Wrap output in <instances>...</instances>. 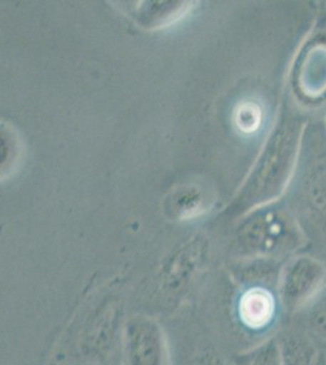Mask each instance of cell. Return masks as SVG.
<instances>
[{"label":"cell","instance_id":"14","mask_svg":"<svg viewBox=\"0 0 326 365\" xmlns=\"http://www.w3.org/2000/svg\"><path fill=\"white\" fill-rule=\"evenodd\" d=\"M55 365H66V364H63V363H58V364H55Z\"/></svg>","mask_w":326,"mask_h":365},{"label":"cell","instance_id":"11","mask_svg":"<svg viewBox=\"0 0 326 365\" xmlns=\"http://www.w3.org/2000/svg\"><path fill=\"white\" fill-rule=\"evenodd\" d=\"M286 322L300 329L320 352H326V284L305 307Z\"/></svg>","mask_w":326,"mask_h":365},{"label":"cell","instance_id":"12","mask_svg":"<svg viewBox=\"0 0 326 365\" xmlns=\"http://www.w3.org/2000/svg\"><path fill=\"white\" fill-rule=\"evenodd\" d=\"M233 365H281V353L277 336L239 352L230 353Z\"/></svg>","mask_w":326,"mask_h":365},{"label":"cell","instance_id":"15","mask_svg":"<svg viewBox=\"0 0 326 365\" xmlns=\"http://www.w3.org/2000/svg\"><path fill=\"white\" fill-rule=\"evenodd\" d=\"M324 353V356H325V359H326V352H322Z\"/></svg>","mask_w":326,"mask_h":365},{"label":"cell","instance_id":"5","mask_svg":"<svg viewBox=\"0 0 326 365\" xmlns=\"http://www.w3.org/2000/svg\"><path fill=\"white\" fill-rule=\"evenodd\" d=\"M307 247L308 241L290 210L265 212L240 237V250L250 258L286 261Z\"/></svg>","mask_w":326,"mask_h":365},{"label":"cell","instance_id":"1","mask_svg":"<svg viewBox=\"0 0 326 365\" xmlns=\"http://www.w3.org/2000/svg\"><path fill=\"white\" fill-rule=\"evenodd\" d=\"M208 307V327L231 353L277 336L287 320L277 287L248 279L239 278L229 295L210 297Z\"/></svg>","mask_w":326,"mask_h":365},{"label":"cell","instance_id":"3","mask_svg":"<svg viewBox=\"0 0 326 365\" xmlns=\"http://www.w3.org/2000/svg\"><path fill=\"white\" fill-rule=\"evenodd\" d=\"M126 297H94L71 325L58 363L66 365H108L120 354L126 316Z\"/></svg>","mask_w":326,"mask_h":365},{"label":"cell","instance_id":"10","mask_svg":"<svg viewBox=\"0 0 326 365\" xmlns=\"http://www.w3.org/2000/svg\"><path fill=\"white\" fill-rule=\"evenodd\" d=\"M281 365H318L322 352L292 324L286 322L277 335Z\"/></svg>","mask_w":326,"mask_h":365},{"label":"cell","instance_id":"7","mask_svg":"<svg viewBox=\"0 0 326 365\" xmlns=\"http://www.w3.org/2000/svg\"><path fill=\"white\" fill-rule=\"evenodd\" d=\"M121 365H172L170 335L162 319L133 313L124 322L120 344Z\"/></svg>","mask_w":326,"mask_h":365},{"label":"cell","instance_id":"8","mask_svg":"<svg viewBox=\"0 0 326 365\" xmlns=\"http://www.w3.org/2000/svg\"><path fill=\"white\" fill-rule=\"evenodd\" d=\"M326 263L312 253L301 252L286 259L279 278V295L289 319L325 287Z\"/></svg>","mask_w":326,"mask_h":365},{"label":"cell","instance_id":"13","mask_svg":"<svg viewBox=\"0 0 326 365\" xmlns=\"http://www.w3.org/2000/svg\"><path fill=\"white\" fill-rule=\"evenodd\" d=\"M318 365H326L325 356H324V353L322 352V354H320V358H319Z\"/></svg>","mask_w":326,"mask_h":365},{"label":"cell","instance_id":"2","mask_svg":"<svg viewBox=\"0 0 326 365\" xmlns=\"http://www.w3.org/2000/svg\"><path fill=\"white\" fill-rule=\"evenodd\" d=\"M290 211L308 247L326 256V123H307L290 182Z\"/></svg>","mask_w":326,"mask_h":365},{"label":"cell","instance_id":"16","mask_svg":"<svg viewBox=\"0 0 326 365\" xmlns=\"http://www.w3.org/2000/svg\"><path fill=\"white\" fill-rule=\"evenodd\" d=\"M108 365H115V364H113V363H111V364H108ZM118 365H121V364H118Z\"/></svg>","mask_w":326,"mask_h":365},{"label":"cell","instance_id":"9","mask_svg":"<svg viewBox=\"0 0 326 365\" xmlns=\"http://www.w3.org/2000/svg\"><path fill=\"white\" fill-rule=\"evenodd\" d=\"M293 89L305 104L326 99V34H314L295 63Z\"/></svg>","mask_w":326,"mask_h":365},{"label":"cell","instance_id":"6","mask_svg":"<svg viewBox=\"0 0 326 365\" xmlns=\"http://www.w3.org/2000/svg\"><path fill=\"white\" fill-rule=\"evenodd\" d=\"M172 346V365H233L230 354L203 317L183 314L165 318Z\"/></svg>","mask_w":326,"mask_h":365},{"label":"cell","instance_id":"4","mask_svg":"<svg viewBox=\"0 0 326 365\" xmlns=\"http://www.w3.org/2000/svg\"><path fill=\"white\" fill-rule=\"evenodd\" d=\"M306 125L301 113L296 111L286 113L281 118L252 182V194L257 200L277 197L289 187L297 165Z\"/></svg>","mask_w":326,"mask_h":365},{"label":"cell","instance_id":"17","mask_svg":"<svg viewBox=\"0 0 326 365\" xmlns=\"http://www.w3.org/2000/svg\"><path fill=\"white\" fill-rule=\"evenodd\" d=\"M325 123H326V122H325Z\"/></svg>","mask_w":326,"mask_h":365}]
</instances>
